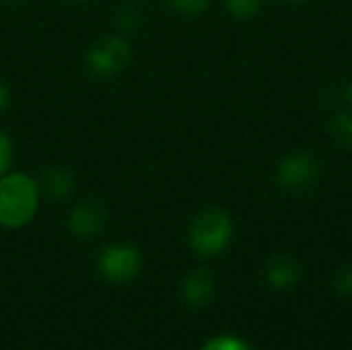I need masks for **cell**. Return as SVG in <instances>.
Segmentation results:
<instances>
[{
  "label": "cell",
  "mask_w": 352,
  "mask_h": 350,
  "mask_svg": "<svg viewBox=\"0 0 352 350\" xmlns=\"http://www.w3.org/2000/svg\"><path fill=\"white\" fill-rule=\"evenodd\" d=\"M39 184L27 173L0 175V225L6 229L25 227L37 212Z\"/></svg>",
  "instance_id": "6da1fadb"
},
{
  "label": "cell",
  "mask_w": 352,
  "mask_h": 350,
  "mask_svg": "<svg viewBox=\"0 0 352 350\" xmlns=\"http://www.w3.org/2000/svg\"><path fill=\"white\" fill-rule=\"evenodd\" d=\"M231 239H233L231 215L217 206L200 210L194 217L188 233L190 248L200 258H214L223 254L229 248Z\"/></svg>",
  "instance_id": "7a4b0ae2"
},
{
  "label": "cell",
  "mask_w": 352,
  "mask_h": 350,
  "mask_svg": "<svg viewBox=\"0 0 352 350\" xmlns=\"http://www.w3.org/2000/svg\"><path fill=\"white\" fill-rule=\"evenodd\" d=\"M132 60V47L124 37L103 35L87 52L85 64L93 76L107 78L122 72Z\"/></svg>",
  "instance_id": "3957f363"
},
{
  "label": "cell",
  "mask_w": 352,
  "mask_h": 350,
  "mask_svg": "<svg viewBox=\"0 0 352 350\" xmlns=\"http://www.w3.org/2000/svg\"><path fill=\"white\" fill-rule=\"evenodd\" d=\"M320 177V161L307 153L297 151L287 155L276 167V182L285 192L301 194L309 190Z\"/></svg>",
  "instance_id": "277c9868"
},
{
  "label": "cell",
  "mask_w": 352,
  "mask_h": 350,
  "mask_svg": "<svg viewBox=\"0 0 352 350\" xmlns=\"http://www.w3.org/2000/svg\"><path fill=\"white\" fill-rule=\"evenodd\" d=\"M140 268H142V258L138 250L132 245H124V243L109 245L99 256V272L109 283H118V285L130 283L138 276Z\"/></svg>",
  "instance_id": "5b68a950"
},
{
  "label": "cell",
  "mask_w": 352,
  "mask_h": 350,
  "mask_svg": "<svg viewBox=\"0 0 352 350\" xmlns=\"http://www.w3.org/2000/svg\"><path fill=\"white\" fill-rule=\"evenodd\" d=\"M105 208L99 202L87 200L80 202L72 208L70 217H68V229L76 235V237H95L97 233L103 231L105 227Z\"/></svg>",
  "instance_id": "8992f818"
},
{
  "label": "cell",
  "mask_w": 352,
  "mask_h": 350,
  "mask_svg": "<svg viewBox=\"0 0 352 350\" xmlns=\"http://www.w3.org/2000/svg\"><path fill=\"white\" fill-rule=\"evenodd\" d=\"M182 295H184V301L190 307H194V309L206 307L214 297V278H212V274L206 268L192 270L182 283Z\"/></svg>",
  "instance_id": "52a82bcc"
},
{
  "label": "cell",
  "mask_w": 352,
  "mask_h": 350,
  "mask_svg": "<svg viewBox=\"0 0 352 350\" xmlns=\"http://www.w3.org/2000/svg\"><path fill=\"white\" fill-rule=\"evenodd\" d=\"M299 276H301L299 264L291 256H285V254L274 256L266 266V283L276 291H287L295 287Z\"/></svg>",
  "instance_id": "ba28073f"
},
{
  "label": "cell",
  "mask_w": 352,
  "mask_h": 350,
  "mask_svg": "<svg viewBox=\"0 0 352 350\" xmlns=\"http://www.w3.org/2000/svg\"><path fill=\"white\" fill-rule=\"evenodd\" d=\"M39 188L52 200L62 202V200L70 198V194L74 192V177L66 169H47V171L41 173Z\"/></svg>",
  "instance_id": "9c48e42d"
},
{
  "label": "cell",
  "mask_w": 352,
  "mask_h": 350,
  "mask_svg": "<svg viewBox=\"0 0 352 350\" xmlns=\"http://www.w3.org/2000/svg\"><path fill=\"white\" fill-rule=\"evenodd\" d=\"M330 136L336 146L352 149V111H336L332 116Z\"/></svg>",
  "instance_id": "30bf717a"
},
{
  "label": "cell",
  "mask_w": 352,
  "mask_h": 350,
  "mask_svg": "<svg viewBox=\"0 0 352 350\" xmlns=\"http://www.w3.org/2000/svg\"><path fill=\"white\" fill-rule=\"evenodd\" d=\"M262 2H264V0H225V6H227V10H229L235 19H239V21H250V19H254V17L260 12Z\"/></svg>",
  "instance_id": "8fae6325"
},
{
  "label": "cell",
  "mask_w": 352,
  "mask_h": 350,
  "mask_svg": "<svg viewBox=\"0 0 352 350\" xmlns=\"http://www.w3.org/2000/svg\"><path fill=\"white\" fill-rule=\"evenodd\" d=\"M116 27L122 31V33H130L138 27L140 23V10L134 6V4H124L122 8H118L116 12V19H113Z\"/></svg>",
  "instance_id": "7c38bea8"
},
{
  "label": "cell",
  "mask_w": 352,
  "mask_h": 350,
  "mask_svg": "<svg viewBox=\"0 0 352 350\" xmlns=\"http://www.w3.org/2000/svg\"><path fill=\"white\" fill-rule=\"evenodd\" d=\"M202 350H252L250 349V344L248 342H243L241 338H237V336H214V338H210Z\"/></svg>",
  "instance_id": "4fadbf2b"
},
{
  "label": "cell",
  "mask_w": 352,
  "mask_h": 350,
  "mask_svg": "<svg viewBox=\"0 0 352 350\" xmlns=\"http://www.w3.org/2000/svg\"><path fill=\"white\" fill-rule=\"evenodd\" d=\"M169 8L179 14H200L208 8L210 0H165Z\"/></svg>",
  "instance_id": "5bb4252c"
},
{
  "label": "cell",
  "mask_w": 352,
  "mask_h": 350,
  "mask_svg": "<svg viewBox=\"0 0 352 350\" xmlns=\"http://www.w3.org/2000/svg\"><path fill=\"white\" fill-rule=\"evenodd\" d=\"M10 165H12V142L0 130V175H4Z\"/></svg>",
  "instance_id": "9a60e30c"
},
{
  "label": "cell",
  "mask_w": 352,
  "mask_h": 350,
  "mask_svg": "<svg viewBox=\"0 0 352 350\" xmlns=\"http://www.w3.org/2000/svg\"><path fill=\"white\" fill-rule=\"evenodd\" d=\"M334 289L342 297H352V268H346L336 274L334 278Z\"/></svg>",
  "instance_id": "2e32d148"
},
{
  "label": "cell",
  "mask_w": 352,
  "mask_h": 350,
  "mask_svg": "<svg viewBox=\"0 0 352 350\" xmlns=\"http://www.w3.org/2000/svg\"><path fill=\"white\" fill-rule=\"evenodd\" d=\"M8 101H10V93H8V87L0 80V113L6 109V105H8Z\"/></svg>",
  "instance_id": "e0dca14e"
},
{
  "label": "cell",
  "mask_w": 352,
  "mask_h": 350,
  "mask_svg": "<svg viewBox=\"0 0 352 350\" xmlns=\"http://www.w3.org/2000/svg\"><path fill=\"white\" fill-rule=\"evenodd\" d=\"M344 95H346V101H349V105L352 107V78L349 80V85H346V93H344Z\"/></svg>",
  "instance_id": "ac0fdd59"
},
{
  "label": "cell",
  "mask_w": 352,
  "mask_h": 350,
  "mask_svg": "<svg viewBox=\"0 0 352 350\" xmlns=\"http://www.w3.org/2000/svg\"><path fill=\"white\" fill-rule=\"evenodd\" d=\"M2 2H8V4H16V2H21V0H2Z\"/></svg>",
  "instance_id": "d6986e66"
},
{
  "label": "cell",
  "mask_w": 352,
  "mask_h": 350,
  "mask_svg": "<svg viewBox=\"0 0 352 350\" xmlns=\"http://www.w3.org/2000/svg\"><path fill=\"white\" fill-rule=\"evenodd\" d=\"M289 2H307V0H289Z\"/></svg>",
  "instance_id": "ffe728a7"
},
{
  "label": "cell",
  "mask_w": 352,
  "mask_h": 350,
  "mask_svg": "<svg viewBox=\"0 0 352 350\" xmlns=\"http://www.w3.org/2000/svg\"><path fill=\"white\" fill-rule=\"evenodd\" d=\"M70 2H87V0H70Z\"/></svg>",
  "instance_id": "44dd1931"
}]
</instances>
